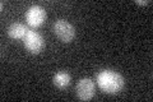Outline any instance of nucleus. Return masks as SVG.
I'll return each mask as SVG.
<instances>
[{"label":"nucleus","mask_w":153,"mask_h":102,"mask_svg":"<svg viewBox=\"0 0 153 102\" xmlns=\"http://www.w3.org/2000/svg\"><path fill=\"white\" fill-rule=\"evenodd\" d=\"M30 31L28 30V27L26 24L23 23H12L10 26L8 28V35L10 36L14 40H22V38H25L27 32Z\"/></svg>","instance_id":"423d86ee"},{"label":"nucleus","mask_w":153,"mask_h":102,"mask_svg":"<svg viewBox=\"0 0 153 102\" xmlns=\"http://www.w3.org/2000/svg\"><path fill=\"white\" fill-rule=\"evenodd\" d=\"M97 84L102 92L107 95H116L124 87V78L120 73L103 69L97 74Z\"/></svg>","instance_id":"f257e3e1"},{"label":"nucleus","mask_w":153,"mask_h":102,"mask_svg":"<svg viewBox=\"0 0 153 102\" xmlns=\"http://www.w3.org/2000/svg\"><path fill=\"white\" fill-rule=\"evenodd\" d=\"M23 42H25V47L27 48L31 54H40L42 51V48L45 46V41L44 37H42L37 31H28L26 37L23 38Z\"/></svg>","instance_id":"7ed1b4c3"},{"label":"nucleus","mask_w":153,"mask_h":102,"mask_svg":"<svg viewBox=\"0 0 153 102\" xmlns=\"http://www.w3.org/2000/svg\"><path fill=\"white\" fill-rule=\"evenodd\" d=\"M52 30H54V33L60 41L66 43L71 42L75 37V28L73 27V24L65 21V19H57L52 26Z\"/></svg>","instance_id":"f03ea898"},{"label":"nucleus","mask_w":153,"mask_h":102,"mask_svg":"<svg viewBox=\"0 0 153 102\" xmlns=\"http://www.w3.org/2000/svg\"><path fill=\"white\" fill-rule=\"evenodd\" d=\"M76 96L82 101H89L93 98L96 92V84L92 79L89 78H82L76 83Z\"/></svg>","instance_id":"20e7f679"},{"label":"nucleus","mask_w":153,"mask_h":102,"mask_svg":"<svg viewBox=\"0 0 153 102\" xmlns=\"http://www.w3.org/2000/svg\"><path fill=\"white\" fill-rule=\"evenodd\" d=\"M70 80H71L70 74L68 71H64V70L57 71L56 74L54 75V78H52L54 86L56 87V88H59V89H64V88H66V87H69Z\"/></svg>","instance_id":"0eeeda50"},{"label":"nucleus","mask_w":153,"mask_h":102,"mask_svg":"<svg viewBox=\"0 0 153 102\" xmlns=\"http://www.w3.org/2000/svg\"><path fill=\"white\" fill-rule=\"evenodd\" d=\"M47 17L46 10L41 5H32L26 13V21L31 27H38L45 22Z\"/></svg>","instance_id":"39448f33"},{"label":"nucleus","mask_w":153,"mask_h":102,"mask_svg":"<svg viewBox=\"0 0 153 102\" xmlns=\"http://www.w3.org/2000/svg\"><path fill=\"white\" fill-rule=\"evenodd\" d=\"M135 3L140 4V5H149L152 1H151V0H146V1H144V0H135Z\"/></svg>","instance_id":"6e6552de"}]
</instances>
